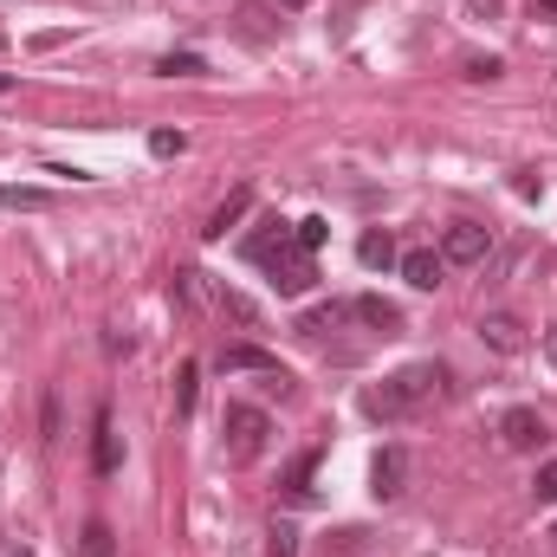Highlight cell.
<instances>
[{"instance_id": "1", "label": "cell", "mask_w": 557, "mask_h": 557, "mask_svg": "<svg viewBox=\"0 0 557 557\" xmlns=\"http://www.w3.org/2000/svg\"><path fill=\"white\" fill-rule=\"evenodd\" d=\"M434 389H441V370H434V363H409V370H396L383 389H363V416H376V421L416 416Z\"/></svg>"}, {"instance_id": "2", "label": "cell", "mask_w": 557, "mask_h": 557, "mask_svg": "<svg viewBox=\"0 0 557 557\" xmlns=\"http://www.w3.org/2000/svg\"><path fill=\"white\" fill-rule=\"evenodd\" d=\"M221 441H227V460L234 467H253L267 454V441H273V421H267V409H253V403H234L227 421H221Z\"/></svg>"}, {"instance_id": "3", "label": "cell", "mask_w": 557, "mask_h": 557, "mask_svg": "<svg viewBox=\"0 0 557 557\" xmlns=\"http://www.w3.org/2000/svg\"><path fill=\"white\" fill-rule=\"evenodd\" d=\"M486 253H493V234H486L480 221H454V227L441 234V260H447V267H480Z\"/></svg>"}, {"instance_id": "4", "label": "cell", "mask_w": 557, "mask_h": 557, "mask_svg": "<svg viewBox=\"0 0 557 557\" xmlns=\"http://www.w3.org/2000/svg\"><path fill=\"white\" fill-rule=\"evenodd\" d=\"M267 273H273V285L285 292V298H305V292H311V278H318V267H311V253L278 247L273 260H267Z\"/></svg>"}, {"instance_id": "5", "label": "cell", "mask_w": 557, "mask_h": 557, "mask_svg": "<svg viewBox=\"0 0 557 557\" xmlns=\"http://www.w3.org/2000/svg\"><path fill=\"white\" fill-rule=\"evenodd\" d=\"M545 434H552V428H545V416H539V409H506V421H499V441H506L512 454H532Z\"/></svg>"}, {"instance_id": "6", "label": "cell", "mask_w": 557, "mask_h": 557, "mask_svg": "<svg viewBox=\"0 0 557 557\" xmlns=\"http://www.w3.org/2000/svg\"><path fill=\"white\" fill-rule=\"evenodd\" d=\"M234 33H240L247 46H273L278 39V7H260V0L234 7Z\"/></svg>"}, {"instance_id": "7", "label": "cell", "mask_w": 557, "mask_h": 557, "mask_svg": "<svg viewBox=\"0 0 557 557\" xmlns=\"http://www.w3.org/2000/svg\"><path fill=\"white\" fill-rule=\"evenodd\" d=\"M403 480H409V454H403V447H383V454L370 460V493H376V499H396Z\"/></svg>"}, {"instance_id": "8", "label": "cell", "mask_w": 557, "mask_h": 557, "mask_svg": "<svg viewBox=\"0 0 557 557\" xmlns=\"http://www.w3.org/2000/svg\"><path fill=\"white\" fill-rule=\"evenodd\" d=\"M247 214H253V188H234V195H227V201H221V208L208 214V227H201V240H227V227H240Z\"/></svg>"}, {"instance_id": "9", "label": "cell", "mask_w": 557, "mask_h": 557, "mask_svg": "<svg viewBox=\"0 0 557 557\" xmlns=\"http://www.w3.org/2000/svg\"><path fill=\"white\" fill-rule=\"evenodd\" d=\"M480 337H486L499 357H519V350H525V324H519V318H506V311L480 318Z\"/></svg>"}, {"instance_id": "10", "label": "cell", "mask_w": 557, "mask_h": 557, "mask_svg": "<svg viewBox=\"0 0 557 557\" xmlns=\"http://www.w3.org/2000/svg\"><path fill=\"white\" fill-rule=\"evenodd\" d=\"M441 273H447V260H441L434 247H409V253H403V278H409L416 292H434Z\"/></svg>"}, {"instance_id": "11", "label": "cell", "mask_w": 557, "mask_h": 557, "mask_svg": "<svg viewBox=\"0 0 557 557\" xmlns=\"http://www.w3.org/2000/svg\"><path fill=\"white\" fill-rule=\"evenodd\" d=\"M221 370H227V376H240V370H253V376H273L278 357H273V350H260V344H227V350H221Z\"/></svg>"}, {"instance_id": "12", "label": "cell", "mask_w": 557, "mask_h": 557, "mask_svg": "<svg viewBox=\"0 0 557 557\" xmlns=\"http://www.w3.org/2000/svg\"><path fill=\"white\" fill-rule=\"evenodd\" d=\"M350 318H363V324H370V331H383V337H396V331H403V311H396L389 298H357V305H350Z\"/></svg>"}, {"instance_id": "13", "label": "cell", "mask_w": 557, "mask_h": 557, "mask_svg": "<svg viewBox=\"0 0 557 557\" xmlns=\"http://www.w3.org/2000/svg\"><path fill=\"white\" fill-rule=\"evenodd\" d=\"M344 318H350V305H337V298H331V305H311V311L298 318V337H331Z\"/></svg>"}, {"instance_id": "14", "label": "cell", "mask_w": 557, "mask_h": 557, "mask_svg": "<svg viewBox=\"0 0 557 557\" xmlns=\"http://www.w3.org/2000/svg\"><path fill=\"white\" fill-rule=\"evenodd\" d=\"M278 247H292V234H285V221H267V227H260V234L247 240V260H253V267H267Z\"/></svg>"}, {"instance_id": "15", "label": "cell", "mask_w": 557, "mask_h": 557, "mask_svg": "<svg viewBox=\"0 0 557 557\" xmlns=\"http://www.w3.org/2000/svg\"><path fill=\"white\" fill-rule=\"evenodd\" d=\"M324 240H331V221H324V214H305V221L292 227V247H298V253H318Z\"/></svg>"}, {"instance_id": "16", "label": "cell", "mask_w": 557, "mask_h": 557, "mask_svg": "<svg viewBox=\"0 0 557 557\" xmlns=\"http://www.w3.org/2000/svg\"><path fill=\"white\" fill-rule=\"evenodd\" d=\"M156 72H162V78H201L208 59H201V52H169V59H156Z\"/></svg>"}, {"instance_id": "17", "label": "cell", "mask_w": 557, "mask_h": 557, "mask_svg": "<svg viewBox=\"0 0 557 557\" xmlns=\"http://www.w3.org/2000/svg\"><path fill=\"white\" fill-rule=\"evenodd\" d=\"M357 260H363V267H396L403 253H396V240H389V234H363V247H357Z\"/></svg>"}, {"instance_id": "18", "label": "cell", "mask_w": 557, "mask_h": 557, "mask_svg": "<svg viewBox=\"0 0 557 557\" xmlns=\"http://www.w3.org/2000/svg\"><path fill=\"white\" fill-rule=\"evenodd\" d=\"M311 473H318V454H298V460L285 467V493H292V499H311Z\"/></svg>"}, {"instance_id": "19", "label": "cell", "mask_w": 557, "mask_h": 557, "mask_svg": "<svg viewBox=\"0 0 557 557\" xmlns=\"http://www.w3.org/2000/svg\"><path fill=\"white\" fill-rule=\"evenodd\" d=\"M195 389H201V370H195V363H182V370H175V416H188V409H195Z\"/></svg>"}, {"instance_id": "20", "label": "cell", "mask_w": 557, "mask_h": 557, "mask_svg": "<svg viewBox=\"0 0 557 557\" xmlns=\"http://www.w3.org/2000/svg\"><path fill=\"white\" fill-rule=\"evenodd\" d=\"M98 473H117V428H111V416H98Z\"/></svg>"}, {"instance_id": "21", "label": "cell", "mask_w": 557, "mask_h": 557, "mask_svg": "<svg viewBox=\"0 0 557 557\" xmlns=\"http://www.w3.org/2000/svg\"><path fill=\"white\" fill-rule=\"evenodd\" d=\"M169 298H175V311H195V305H201V273H175Z\"/></svg>"}, {"instance_id": "22", "label": "cell", "mask_w": 557, "mask_h": 557, "mask_svg": "<svg viewBox=\"0 0 557 557\" xmlns=\"http://www.w3.org/2000/svg\"><path fill=\"white\" fill-rule=\"evenodd\" d=\"M221 311H227L234 324H260V305H253L247 292H221Z\"/></svg>"}, {"instance_id": "23", "label": "cell", "mask_w": 557, "mask_h": 557, "mask_svg": "<svg viewBox=\"0 0 557 557\" xmlns=\"http://www.w3.org/2000/svg\"><path fill=\"white\" fill-rule=\"evenodd\" d=\"M182 149H188L182 131H149V156H162V162H169V156H182Z\"/></svg>"}, {"instance_id": "24", "label": "cell", "mask_w": 557, "mask_h": 557, "mask_svg": "<svg viewBox=\"0 0 557 557\" xmlns=\"http://www.w3.org/2000/svg\"><path fill=\"white\" fill-rule=\"evenodd\" d=\"M532 493H539V506H557V460H545V467H539Z\"/></svg>"}, {"instance_id": "25", "label": "cell", "mask_w": 557, "mask_h": 557, "mask_svg": "<svg viewBox=\"0 0 557 557\" xmlns=\"http://www.w3.org/2000/svg\"><path fill=\"white\" fill-rule=\"evenodd\" d=\"M85 557H111V525H85Z\"/></svg>"}, {"instance_id": "26", "label": "cell", "mask_w": 557, "mask_h": 557, "mask_svg": "<svg viewBox=\"0 0 557 557\" xmlns=\"http://www.w3.org/2000/svg\"><path fill=\"white\" fill-rule=\"evenodd\" d=\"M0 201H7V208H46L39 188H0Z\"/></svg>"}, {"instance_id": "27", "label": "cell", "mask_w": 557, "mask_h": 557, "mask_svg": "<svg viewBox=\"0 0 557 557\" xmlns=\"http://www.w3.org/2000/svg\"><path fill=\"white\" fill-rule=\"evenodd\" d=\"M273 557H298V532L292 525H273V545H267Z\"/></svg>"}, {"instance_id": "28", "label": "cell", "mask_w": 557, "mask_h": 557, "mask_svg": "<svg viewBox=\"0 0 557 557\" xmlns=\"http://www.w3.org/2000/svg\"><path fill=\"white\" fill-rule=\"evenodd\" d=\"M499 72H506L499 59H473V65H467V78H499Z\"/></svg>"}, {"instance_id": "29", "label": "cell", "mask_w": 557, "mask_h": 557, "mask_svg": "<svg viewBox=\"0 0 557 557\" xmlns=\"http://www.w3.org/2000/svg\"><path fill=\"white\" fill-rule=\"evenodd\" d=\"M467 7H473L480 20H499V13H506V0H467Z\"/></svg>"}, {"instance_id": "30", "label": "cell", "mask_w": 557, "mask_h": 557, "mask_svg": "<svg viewBox=\"0 0 557 557\" xmlns=\"http://www.w3.org/2000/svg\"><path fill=\"white\" fill-rule=\"evenodd\" d=\"M532 13H539V20H545V13H557V0H532Z\"/></svg>"}, {"instance_id": "31", "label": "cell", "mask_w": 557, "mask_h": 557, "mask_svg": "<svg viewBox=\"0 0 557 557\" xmlns=\"http://www.w3.org/2000/svg\"><path fill=\"white\" fill-rule=\"evenodd\" d=\"M273 7H311V0H273Z\"/></svg>"}, {"instance_id": "32", "label": "cell", "mask_w": 557, "mask_h": 557, "mask_svg": "<svg viewBox=\"0 0 557 557\" xmlns=\"http://www.w3.org/2000/svg\"><path fill=\"white\" fill-rule=\"evenodd\" d=\"M552 357H557V331H552Z\"/></svg>"}, {"instance_id": "33", "label": "cell", "mask_w": 557, "mask_h": 557, "mask_svg": "<svg viewBox=\"0 0 557 557\" xmlns=\"http://www.w3.org/2000/svg\"><path fill=\"white\" fill-rule=\"evenodd\" d=\"M13 557H33V552H13Z\"/></svg>"}]
</instances>
